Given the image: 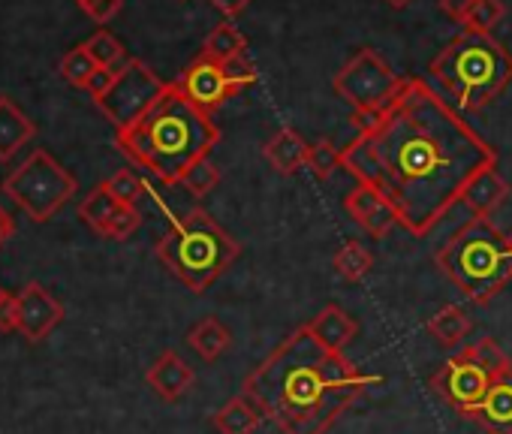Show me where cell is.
I'll return each instance as SVG.
<instances>
[{"label": "cell", "instance_id": "obj_1", "mask_svg": "<svg viewBox=\"0 0 512 434\" xmlns=\"http://www.w3.org/2000/svg\"><path fill=\"white\" fill-rule=\"evenodd\" d=\"M356 139L344 148V169L377 190L395 211L398 227L428 236L467 181L497 166V151L485 142L446 97L425 79H401L395 97L374 112H353Z\"/></svg>", "mask_w": 512, "mask_h": 434}, {"label": "cell", "instance_id": "obj_2", "mask_svg": "<svg viewBox=\"0 0 512 434\" xmlns=\"http://www.w3.org/2000/svg\"><path fill=\"white\" fill-rule=\"evenodd\" d=\"M377 377L326 350L308 326L290 332L244 377V395L281 434H329Z\"/></svg>", "mask_w": 512, "mask_h": 434}, {"label": "cell", "instance_id": "obj_3", "mask_svg": "<svg viewBox=\"0 0 512 434\" xmlns=\"http://www.w3.org/2000/svg\"><path fill=\"white\" fill-rule=\"evenodd\" d=\"M115 142L130 163L148 169L157 181L181 184L184 172L214 151L220 127L169 82L163 97L133 127L118 130Z\"/></svg>", "mask_w": 512, "mask_h": 434}, {"label": "cell", "instance_id": "obj_4", "mask_svg": "<svg viewBox=\"0 0 512 434\" xmlns=\"http://www.w3.org/2000/svg\"><path fill=\"white\" fill-rule=\"evenodd\" d=\"M434 263L476 305H488L512 281L509 236L491 224V217H470L461 224L434 254Z\"/></svg>", "mask_w": 512, "mask_h": 434}, {"label": "cell", "instance_id": "obj_5", "mask_svg": "<svg viewBox=\"0 0 512 434\" xmlns=\"http://www.w3.org/2000/svg\"><path fill=\"white\" fill-rule=\"evenodd\" d=\"M431 76L455 100L458 112H479L512 82L509 52L482 31H461L434 61Z\"/></svg>", "mask_w": 512, "mask_h": 434}, {"label": "cell", "instance_id": "obj_6", "mask_svg": "<svg viewBox=\"0 0 512 434\" xmlns=\"http://www.w3.org/2000/svg\"><path fill=\"white\" fill-rule=\"evenodd\" d=\"M154 254L190 293L199 296L232 269L241 254V245L205 208H193L169 227V233L157 242Z\"/></svg>", "mask_w": 512, "mask_h": 434}, {"label": "cell", "instance_id": "obj_7", "mask_svg": "<svg viewBox=\"0 0 512 434\" xmlns=\"http://www.w3.org/2000/svg\"><path fill=\"white\" fill-rule=\"evenodd\" d=\"M79 181L70 169H64L49 151L37 148L25 163H19L4 178V193L31 217L34 224H46L67 205L76 193Z\"/></svg>", "mask_w": 512, "mask_h": 434}, {"label": "cell", "instance_id": "obj_8", "mask_svg": "<svg viewBox=\"0 0 512 434\" xmlns=\"http://www.w3.org/2000/svg\"><path fill=\"white\" fill-rule=\"evenodd\" d=\"M401 85V76L374 52L359 49L332 79V88L341 100L353 106V112H374L386 106Z\"/></svg>", "mask_w": 512, "mask_h": 434}, {"label": "cell", "instance_id": "obj_9", "mask_svg": "<svg viewBox=\"0 0 512 434\" xmlns=\"http://www.w3.org/2000/svg\"><path fill=\"white\" fill-rule=\"evenodd\" d=\"M166 85L169 82H163L148 64L130 58L121 67V73L115 76L112 88L103 97H97L94 103L112 121L115 130H127V127H133L163 97Z\"/></svg>", "mask_w": 512, "mask_h": 434}, {"label": "cell", "instance_id": "obj_10", "mask_svg": "<svg viewBox=\"0 0 512 434\" xmlns=\"http://www.w3.org/2000/svg\"><path fill=\"white\" fill-rule=\"evenodd\" d=\"M494 380L497 374L482 362L476 344H467L458 353H452L443 362V368L431 377V392L440 395L458 416L470 419V413L485 398Z\"/></svg>", "mask_w": 512, "mask_h": 434}, {"label": "cell", "instance_id": "obj_11", "mask_svg": "<svg viewBox=\"0 0 512 434\" xmlns=\"http://www.w3.org/2000/svg\"><path fill=\"white\" fill-rule=\"evenodd\" d=\"M61 323H64V305L43 284L31 281L16 293V332L25 341L40 344Z\"/></svg>", "mask_w": 512, "mask_h": 434}, {"label": "cell", "instance_id": "obj_12", "mask_svg": "<svg viewBox=\"0 0 512 434\" xmlns=\"http://www.w3.org/2000/svg\"><path fill=\"white\" fill-rule=\"evenodd\" d=\"M175 85L181 88V94L193 103V106H199L202 112H214V109H220L229 97H235V91H232V85H229V79H226V70H223V64L220 61H214V58H208V55H199L178 79H175Z\"/></svg>", "mask_w": 512, "mask_h": 434}, {"label": "cell", "instance_id": "obj_13", "mask_svg": "<svg viewBox=\"0 0 512 434\" xmlns=\"http://www.w3.org/2000/svg\"><path fill=\"white\" fill-rule=\"evenodd\" d=\"M344 208L353 217V224L359 230H365L371 239H386L398 227V217H395L392 205L377 190H371L365 184H359L356 190L347 193Z\"/></svg>", "mask_w": 512, "mask_h": 434}, {"label": "cell", "instance_id": "obj_14", "mask_svg": "<svg viewBox=\"0 0 512 434\" xmlns=\"http://www.w3.org/2000/svg\"><path fill=\"white\" fill-rule=\"evenodd\" d=\"M145 380L163 401H178L196 386V371L175 350H163L145 371Z\"/></svg>", "mask_w": 512, "mask_h": 434}, {"label": "cell", "instance_id": "obj_15", "mask_svg": "<svg viewBox=\"0 0 512 434\" xmlns=\"http://www.w3.org/2000/svg\"><path fill=\"white\" fill-rule=\"evenodd\" d=\"M509 193L512 190L503 181V175L497 172V166H485L467 181V187L461 190L458 205H464L470 211V217H491L509 199Z\"/></svg>", "mask_w": 512, "mask_h": 434}, {"label": "cell", "instance_id": "obj_16", "mask_svg": "<svg viewBox=\"0 0 512 434\" xmlns=\"http://www.w3.org/2000/svg\"><path fill=\"white\" fill-rule=\"evenodd\" d=\"M470 422H476L485 434H512V371L491 383L485 398L470 413Z\"/></svg>", "mask_w": 512, "mask_h": 434}, {"label": "cell", "instance_id": "obj_17", "mask_svg": "<svg viewBox=\"0 0 512 434\" xmlns=\"http://www.w3.org/2000/svg\"><path fill=\"white\" fill-rule=\"evenodd\" d=\"M311 329V335L332 353H344L347 344H353L359 323L350 311H344L341 305H326L311 323H305Z\"/></svg>", "mask_w": 512, "mask_h": 434}, {"label": "cell", "instance_id": "obj_18", "mask_svg": "<svg viewBox=\"0 0 512 434\" xmlns=\"http://www.w3.org/2000/svg\"><path fill=\"white\" fill-rule=\"evenodd\" d=\"M308 151H311V142H305L299 130L281 127V130L266 142L263 157L269 160V166H272L278 175H296L299 169L308 166Z\"/></svg>", "mask_w": 512, "mask_h": 434}, {"label": "cell", "instance_id": "obj_19", "mask_svg": "<svg viewBox=\"0 0 512 434\" xmlns=\"http://www.w3.org/2000/svg\"><path fill=\"white\" fill-rule=\"evenodd\" d=\"M34 133V121L10 97H0V163L16 157V151L34 139Z\"/></svg>", "mask_w": 512, "mask_h": 434}, {"label": "cell", "instance_id": "obj_20", "mask_svg": "<svg viewBox=\"0 0 512 434\" xmlns=\"http://www.w3.org/2000/svg\"><path fill=\"white\" fill-rule=\"evenodd\" d=\"M263 422V413L256 407L244 392L229 398L214 416H211V425L217 434H256Z\"/></svg>", "mask_w": 512, "mask_h": 434}, {"label": "cell", "instance_id": "obj_21", "mask_svg": "<svg viewBox=\"0 0 512 434\" xmlns=\"http://www.w3.org/2000/svg\"><path fill=\"white\" fill-rule=\"evenodd\" d=\"M187 344L190 350L205 359V362H217L223 353H229L232 347V332L226 323H220L217 317H205L199 320L190 332H187Z\"/></svg>", "mask_w": 512, "mask_h": 434}, {"label": "cell", "instance_id": "obj_22", "mask_svg": "<svg viewBox=\"0 0 512 434\" xmlns=\"http://www.w3.org/2000/svg\"><path fill=\"white\" fill-rule=\"evenodd\" d=\"M425 329H428V335H431L440 347H458V344L470 335L473 320L464 314L461 305H443V308L425 323Z\"/></svg>", "mask_w": 512, "mask_h": 434}, {"label": "cell", "instance_id": "obj_23", "mask_svg": "<svg viewBox=\"0 0 512 434\" xmlns=\"http://www.w3.org/2000/svg\"><path fill=\"white\" fill-rule=\"evenodd\" d=\"M118 208H121V202L106 190V184H100V187H94V190L79 202V217H82V221H85L94 233L103 236Z\"/></svg>", "mask_w": 512, "mask_h": 434}, {"label": "cell", "instance_id": "obj_24", "mask_svg": "<svg viewBox=\"0 0 512 434\" xmlns=\"http://www.w3.org/2000/svg\"><path fill=\"white\" fill-rule=\"evenodd\" d=\"M202 55H208L220 64L244 58L247 55V37L235 25H217L202 43Z\"/></svg>", "mask_w": 512, "mask_h": 434}, {"label": "cell", "instance_id": "obj_25", "mask_svg": "<svg viewBox=\"0 0 512 434\" xmlns=\"http://www.w3.org/2000/svg\"><path fill=\"white\" fill-rule=\"evenodd\" d=\"M332 266H335V275H338L341 281L359 284V281H365L368 272L374 269V254H371L362 242H347V245L338 248Z\"/></svg>", "mask_w": 512, "mask_h": 434}, {"label": "cell", "instance_id": "obj_26", "mask_svg": "<svg viewBox=\"0 0 512 434\" xmlns=\"http://www.w3.org/2000/svg\"><path fill=\"white\" fill-rule=\"evenodd\" d=\"M341 166H344V151H341L335 142H329V139L311 142L308 166H305V169H311V175H314L317 181H329Z\"/></svg>", "mask_w": 512, "mask_h": 434}, {"label": "cell", "instance_id": "obj_27", "mask_svg": "<svg viewBox=\"0 0 512 434\" xmlns=\"http://www.w3.org/2000/svg\"><path fill=\"white\" fill-rule=\"evenodd\" d=\"M85 49H88V55L97 61V67H124V64L130 61L127 52H124V46H121V40L112 37L109 31H97V34L85 43Z\"/></svg>", "mask_w": 512, "mask_h": 434}, {"label": "cell", "instance_id": "obj_28", "mask_svg": "<svg viewBox=\"0 0 512 434\" xmlns=\"http://www.w3.org/2000/svg\"><path fill=\"white\" fill-rule=\"evenodd\" d=\"M97 70H100V67H97V61L88 55L85 46L70 49V52L64 55V61H61V76H64L70 85H76V88H88V82H91V76H94Z\"/></svg>", "mask_w": 512, "mask_h": 434}, {"label": "cell", "instance_id": "obj_29", "mask_svg": "<svg viewBox=\"0 0 512 434\" xmlns=\"http://www.w3.org/2000/svg\"><path fill=\"white\" fill-rule=\"evenodd\" d=\"M181 184L187 187V193L190 196H196V199H202V196H208L217 184H220V169L205 157V160H199V163H193L187 172H184V178H181Z\"/></svg>", "mask_w": 512, "mask_h": 434}, {"label": "cell", "instance_id": "obj_30", "mask_svg": "<svg viewBox=\"0 0 512 434\" xmlns=\"http://www.w3.org/2000/svg\"><path fill=\"white\" fill-rule=\"evenodd\" d=\"M503 19V0H473V7L464 19V31L491 34V28Z\"/></svg>", "mask_w": 512, "mask_h": 434}, {"label": "cell", "instance_id": "obj_31", "mask_svg": "<svg viewBox=\"0 0 512 434\" xmlns=\"http://www.w3.org/2000/svg\"><path fill=\"white\" fill-rule=\"evenodd\" d=\"M103 184H106V190H109L121 205H136V202L142 199V193H145L142 178H139L136 172H130V169L115 172V175H112V178H106Z\"/></svg>", "mask_w": 512, "mask_h": 434}, {"label": "cell", "instance_id": "obj_32", "mask_svg": "<svg viewBox=\"0 0 512 434\" xmlns=\"http://www.w3.org/2000/svg\"><path fill=\"white\" fill-rule=\"evenodd\" d=\"M139 224H142V214H139V208L136 205H121L118 211H115V217L109 221V227H106V239H112V242H124V239H130L136 230H139Z\"/></svg>", "mask_w": 512, "mask_h": 434}, {"label": "cell", "instance_id": "obj_33", "mask_svg": "<svg viewBox=\"0 0 512 434\" xmlns=\"http://www.w3.org/2000/svg\"><path fill=\"white\" fill-rule=\"evenodd\" d=\"M223 70H226V79H229V85H232V91L238 94V91H244V88H250V85H256V67L247 61V55L244 58H235V61H226L223 64Z\"/></svg>", "mask_w": 512, "mask_h": 434}, {"label": "cell", "instance_id": "obj_34", "mask_svg": "<svg viewBox=\"0 0 512 434\" xmlns=\"http://www.w3.org/2000/svg\"><path fill=\"white\" fill-rule=\"evenodd\" d=\"M76 4L88 13V19H94L97 25H106L121 13L124 0H76Z\"/></svg>", "mask_w": 512, "mask_h": 434}, {"label": "cell", "instance_id": "obj_35", "mask_svg": "<svg viewBox=\"0 0 512 434\" xmlns=\"http://www.w3.org/2000/svg\"><path fill=\"white\" fill-rule=\"evenodd\" d=\"M118 73H121V67H100V70L91 76V82H88V88H85V91H88L94 100H97V97H103V94L112 88V82H115V76H118Z\"/></svg>", "mask_w": 512, "mask_h": 434}, {"label": "cell", "instance_id": "obj_36", "mask_svg": "<svg viewBox=\"0 0 512 434\" xmlns=\"http://www.w3.org/2000/svg\"><path fill=\"white\" fill-rule=\"evenodd\" d=\"M0 332H16V296L0 299Z\"/></svg>", "mask_w": 512, "mask_h": 434}, {"label": "cell", "instance_id": "obj_37", "mask_svg": "<svg viewBox=\"0 0 512 434\" xmlns=\"http://www.w3.org/2000/svg\"><path fill=\"white\" fill-rule=\"evenodd\" d=\"M470 7H473V0H440V10H443L452 22H461V25H464Z\"/></svg>", "mask_w": 512, "mask_h": 434}, {"label": "cell", "instance_id": "obj_38", "mask_svg": "<svg viewBox=\"0 0 512 434\" xmlns=\"http://www.w3.org/2000/svg\"><path fill=\"white\" fill-rule=\"evenodd\" d=\"M13 233H16V221H13V214L0 205V248H4L10 239H13Z\"/></svg>", "mask_w": 512, "mask_h": 434}, {"label": "cell", "instance_id": "obj_39", "mask_svg": "<svg viewBox=\"0 0 512 434\" xmlns=\"http://www.w3.org/2000/svg\"><path fill=\"white\" fill-rule=\"evenodd\" d=\"M247 4H250V0H211V7H214V10H220V13H223V16H229V19H232V16H238Z\"/></svg>", "mask_w": 512, "mask_h": 434}, {"label": "cell", "instance_id": "obj_40", "mask_svg": "<svg viewBox=\"0 0 512 434\" xmlns=\"http://www.w3.org/2000/svg\"><path fill=\"white\" fill-rule=\"evenodd\" d=\"M386 4L392 7V10H404V7H410L413 0H386Z\"/></svg>", "mask_w": 512, "mask_h": 434}, {"label": "cell", "instance_id": "obj_41", "mask_svg": "<svg viewBox=\"0 0 512 434\" xmlns=\"http://www.w3.org/2000/svg\"><path fill=\"white\" fill-rule=\"evenodd\" d=\"M4 296H7V290H4V287H0V299H4Z\"/></svg>", "mask_w": 512, "mask_h": 434}, {"label": "cell", "instance_id": "obj_42", "mask_svg": "<svg viewBox=\"0 0 512 434\" xmlns=\"http://www.w3.org/2000/svg\"><path fill=\"white\" fill-rule=\"evenodd\" d=\"M509 251H512V233H509Z\"/></svg>", "mask_w": 512, "mask_h": 434}]
</instances>
